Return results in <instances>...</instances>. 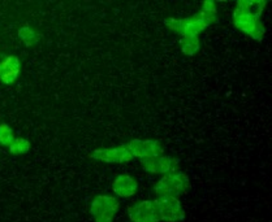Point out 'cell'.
Segmentation results:
<instances>
[{
    "label": "cell",
    "instance_id": "9a60e30c",
    "mask_svg": "<svg viewBox=\"0 0 272 222\" xmlns=\"http://www.w3.org/2000/svg\"><path fill=\"white\" fill-rule=\"evenodd\" d=\"M18 36L24 40V43L28 47L38 43L40 39L39 34H37V32H34L32 28H29V26H24V28H21V29L18 30Z\"/></svg>",
    "mask_w": 272,
    "mask_h": 222
},
{
    "label": "cell",
    "instance_id": "7a4b0ae2",
    "mask_svg": "<svg viewBox=\"0 0 272 222\" xmlns=\"http://www.w3.org/2000/svg\"><path fill=\"white\" fill-rule=\"evenodd\" d=\"M164 24L169 30L177 32L183 38L198 36L210 25L200 13H197V15L188 18H167Z\"/></svg>",
    "mask_w": 272,
    "mask_h": 222
},
{
    "label": "cell",
    "instance_id": "277c9868",
    "mask_svg": "<svg viewBox=\"0 0 272 222\" xmlns=\"http://www.w3.org/2000/svg\"><path fill=\"white\" fill-rule=\"evenodd\" d=\"M160 221L177 222L184 220L185 212L180 203L179 197L159 196L154 200Z\"/></svg>",
    "mask_w": 272,
    "mask_h": 222
},
{
    "label": "cell",
    "instance_id": "ba28073f",
    "mask_svg": "<svg viewBox=\"0 0 272 222\" xmlns=\"http://www.w3.org/2000/svg\"><path fill=\"white\" fill-rule=\"evenodd\" d=\"M129 219L132 222H160L154 201L145 200L129 207Z\"/></svg>",
    "mask_w": 272,
    "mask_h": 222
},
{
    "label": "cell",
    "instance_id": "2e32d148",
    "mask_svg": "<svg viewBox=\"0 0 272 222\" xmlns=\"http://www.w3.org/2000/svg\"><path fill=\"white\" fill-rule=\"evenodd\" d=\"M29 150H30V142L22 138H14L13 143L9 146V152L16 156L26 154Z\"/></svg>",
    "mask_w": 272,
    "mask_h": 222
},
{
    "label": "cell",
    "instance_id": "4fadbf2b",
    "mask_svg": "<svg viewBox=\"0 0 272 222\" xmlns=\"http://www.w3.org/2000/svg\"><path fill=\"white\" fill-rule=\"evenodd\" d=\"M199 13L203 16L204 20H206L210 25L219 21L216 4H215V1H212V0H207V1H204V3L202 4V8H200Z\"/></svg>",
    "mask_w": 272,
    "mask_h": 222
},
{
    "label": "cell",
    "instance_id": "6da1fadb",
    "mask_svg": "<svg viewBox=\"0 0 272 222\" xmlns=\"http://www.w3.org/2000/svg\"><path fill=\"white\" fill-rule=\"evenodd\" d=\"M189 177L183 172H173L165 174L155 183L154 192L156 196L179 197L189 190Z\"/></svg>",
    "mask_w": 272,
    "mask_h": 222
},
{
    "label": "cell",
    "instance_id": "5b68a950",
    "mask_svg": "<svg viewBox=\"0 0 272 222\" xmlns=\"http://www.w3.org/2000/svg\"><path fill=\"white\" fill-rule=\"evenodd\" d=\"M118 208L120 203L117 199L107 195H100L94 199L91 204V215L95 217V222H112Z\"/></svg>",
    "mask_w": 272,
    "mask_h": 222
},
{
    "label": "cell",
    "instance_id": "8fae6325",
    "mask_svg": "<svg viewBox=\"0 0 272 222\" xmlns=\"http://www.w3.org/2000/svg\"><path fill=\"white\" fill-rule=\"evenodd\" d=\"M112 190L120 197L133 196L138 190V183H137L136 179L128 176V174H120L114 181Z\"/></svg>",
    "mask_w": 272,
    "mask_h": 222
},
{
    "label": "cell",
    "instance_id": "7c38bea8",
    "mask_svg": "<svg viewBox=\"0 0 272 222\" xmlns=\"http://www.w3.org/2000/svg\"><path fill=\"white\" fill-rule=\"evenodd\" d=\"M267 1L265 0H240L237 1V7H240L242 11H245L249 15L254 16L255 18H261L262 12L265 9Z\"/></svg>",
    "mask_w": 272,
    "mask_h": 222
},
{
    "label": "cell",
    "instance_id": "9c48e42d",
    "mask_svg": "<svg viewBox=\"0 0 272 222\" xmlns=\"http://www.w3.org/2000/svg\"><path fill=\"white\" fill-rule=\"evenodd\" d=\"M91 158L103 162L112 164H122V162L132 161L133 156L130 155L125 146H118L115 148H99L91 154Z\"/></svg>",
    "mask_w": 272,
    "mask_h": 222
},
{
    "label": "cell",
    "instance_id": "3957f363",
    "mask_svg": "<svg viewBox=\"0 0 272 222\" xmlns=\"http://www.w3.org/2000/svg\"><path fill=\"white\" fill-rule=\"evenodd\" d=\"M233 24L237 29H240L247 35H250L253 39L258 40V42L263 39L266 29L261 18H255L254 16L249 15L237 5L233 12Z\"/></svg>",
    "mask_w": 272,
    "mask_h": 222
},
{
    "label": "cell",
    "instance_id": "5bb4252c",
    "mask_svg": "<svg viewBox=\"0 0 272 222\" xmlns=\"http://www.w3.org/2000/svg\"><path fill=\"white\" fill-rule=\"evenodd\" d=\"M180 44H181V51L185 55H188V56H193L199 50V39H198V36L183 38V39L180 40Z\"/></svg>",
    "mask_w": 272,
    "mask_h": 222
},
{
    "label": "cell",
    "instance_id": "30bf717a",
    "mask_svg": "<svg viewBox=\"0 0 272 222\" xmlns=\"http://www.w3.org/2000/svg\"><path fill=\"white\" fill-rule=\"evenodd\" d=\"M20 74V60L17 56H7L0 63V81L4 85L16 82Z\"/></svg>",
    "mask_w": 272,
    "mask_h": 222
},
{
    "label": "cell",
    "instance_id": "e0dca14e",
    "mask_svg": "<svg viewBox=\"0 0 272 222\" xmlns=\"http://www.w3.org/2000/svg\"><path fill=\"white\" fill-rule=\"evenodd\" d=\"M14 140L13 130L7 124H0V144L9 147Z\"/></svg>",
    "mask_w": 272,
    "mask_h": 222
},
{
    "label": "cell",
    "instance_id": "52a82bcc",
    "mask_svg": "<svg viewBox=\"0 0 272 222\" xmlns=\"http://www.w3.org/2000/svg\"><path fill=\"white\" fill-rule=\"evenodd\" d=\"M143 170L154 174H169L173 173L179 165V160L172 156H156V158L143 159L141 160Z\"/></svg>",
    "mask_w": 272,
    "mask_h": 222
},
{
    "label": "cell",
    "instance_id": "8992f818",
    "mask_svg": "<svg viewBox=\"0 0 272 222\" xmlns=\"http://www.w3.org/2000/svg\"><path fill=\"white\" fill-rule=\"evenodd\" d=\"M125 147L133 158H138L141 160L156 158V156H160L164 152V148L160 144V142L153 139H133L125 144Z\"/></svg>",
    "mask_w": 272,
    "mask_h": 222
}]
</instances>
